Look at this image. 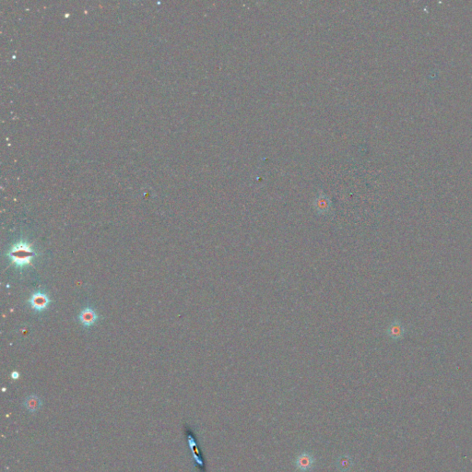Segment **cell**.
Returning a JSON list of instances; mask_svg holds the SVG:
<instances>
[{"label": "cell", "mask_w": 472, "mask_h": 472, "mask_svg": "<svg viewBox=\"0 0 472 472\" xmlns=\"http://www.w3.org/2000/svg\"><path fill=\"white\" fill-rule=\"evenodd\" d=\"M36 256L37 254L32 249L31 244L24 240L13 244L7 254V257L19 269H23L31 265L32 260Z\"/></svg>", "instance_id": "obj_1"}, {"label": "cell", "mask_w": 472, "mask_h": 472, "mask_svg": "<svg viewBox=\"0 0 472 472\" xmlns=\"http://www.w3.org/2000/svg\"><path fill=\"white\" fill-rule=\"evenodd\" d=\"M51 303V300L46 292L36 291L31 295L29 304L35 312L42 313L46 310Z\"/></svg>", "instance_id": "obj_2"}, {"label": "cell", "mask_w": 472, "mask_h": 472, "mask_svg": "<svg viewBox=\"0 0 472 472\" xmlns=\"http://www.w3.org/2000/svg\"><path fill=\"white\" fill-rule=\"evenodd\" d=\"M406 332L407 331H406V328L404 327L402 322L398 319L392 320L389 323L387 330H386L387 336L391 341H394L402 340L406 335Z\"/></svg>", "instance_id": "obj_3"}, {"label": "cell", "mask_w": 472, "mask_h": 472, "mask_svg": "<svg viewBox=\"0 0 472 472\" xmlns=\"http://www.w3.org/2000/svg\"><path fill=\"white\" fill-rule=\"evenodd\" d=\"M79 323L83 326L84 328H91L97 321H98V315L95 312V310L92 307H86L84 308L81 312L79 313Z\"/></svg>", "instance_id": "obj_4"}, {"label": "cell", "mask_w": 472, "mask_h": 472, "mask_svg": "<svg viewBox=\"0 0 472 472\" xmlns=\"http://www.w3.org/2000/svg\"><path fill=\"white\" fill-rule=\"evenodd\" d=\"M315 465V457L309 452H303L299 455L296 459V467L298 471L301 472H308L311 471Z\"/></svg>", "instance_id": "obj_5"}, {"label": "cell", "mask_w": 472, "mask_h": 472, "mask_svg": "<svg viewBox=\"0 0 472 472\" xmlns=\"http://www.w3.org/2000/svg\"><path fill=\"white\" fill-rule=\"evenodd\" d=\"M315 210L316 213L319 216H325L328 215L330 212L331 210V202L328 200V198L325 196H319L315 200L314 203Z\"/></svg>", "instance_id": "obj_6"}, {"label": "cell", "mask_w": 472, "mask_h": 472, "mask_svg": "<svg viewBox=\"0 0 472 472\" xmlns=\"http://www.w3.org/2000/svg\"><path fill=\"white\" fill-rule=\"evenodd\" d=\"M24 405L29 411H34L38 410L42 405V402H41V399L39 398L38 396H31L25 400Z\"/></svg>", "instance_id": "obj_7"}, {"label": "cell", "mask_w": 472, "mask_h": 472, "mask_svg": "<svg viewBox=\"0 0 472 472\" xmlns=\"http://www.w3.org/2000/svg\"><path fill=\"white\" fill-rule=\"evenodd\" d=\"M11 377H12V379H15V380H17V379L20 377V373H18V372H16L15 371V372H13V373H11Z\"/></svg>", "instance_id": "obj_8"}]
</instances>
